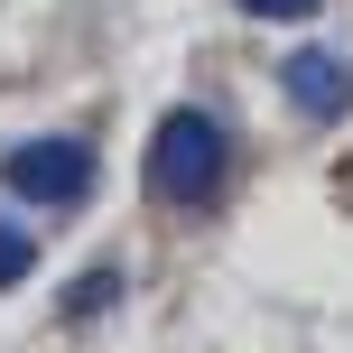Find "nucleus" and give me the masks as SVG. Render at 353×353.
<instances>
[{"label":"nucleus","mask_w":353,"mask_h":353,"mask_svg":"<svg viewBox=\"0 0 353 353\" xmlns=\"http://www.w3.org/2000/svg\"><path fill=\"white\" fill-rule=\"evenodd\" d=\"M112 288H121V270H84V288H74V316H93Z\"/></svg>","instance_id":"nucleus-5"},{"label":"nucleus","mask_w":353,"mask_h":353,"mask_svg":"<svg viewBox=\"0 0 353 353\" xmlns=\"http://www.w3.org/2000/svg\"><path fill=\"white\" fill-rule=\"evenodd\" d=\"M223 168H232V140H223L214 112L176 103L168 121L149 130V195H159V205H214Z\"/></svg>","instance_id":"nucleus-1"},{"label":"nucleus","mask_w":353,"mask_h":353,"mask_svg":"<svg viewBox=\"0 0 353 353\" xmlns=\"http://www.w3.org/2000/svg\"><path fill=\"white\" fill-rule=\"evenodd\" d=\"M279 84H288V103H298L307 121H344V112H353V65L335 47H298L279 65Z\"/></svg>","instance_id":"nucleus-3"},{"label":"nucleus","mask_w":353,"mask_h":353,"mask_svg":"<svg viewBox=\"0 0 353 353\" xmlns=\"http://www.w3.org/2000/svg\"><path fill=\"white\" fill-rule=\"evenodd\" d=\"M28 261H37V242H28L19 223H0V288H19V279H28Z\"/></svg>","instance_id":"nucleus-4"},{"label":"nucleus","mask_w":353,"mask_h":353,"mask_svg":"<svg viewBox=\"0 0 353 353\" xmlns=\"http://www.w3.org/2000/svg\"><path fill=\"white\" fill-rule=\"evenodd\" d=\"M251 19H316V0H242Z\"/></svg>","instance_id":"nucleus-6"},{"label":"nucleus","mask_w":353,"mask_h":353,"mask_svg":"<svg viewBox=\"0 0 353 353\" xmlns=\"http://www.w3.org/2000/svg\"><path fill=\"white\" fill-rule=\"evenodd\" d=\"M0 186L19 205H84L93 195V149L84 140H19L0 159Z\"/></svg>","instance_id":"nucleus-2"}]
</instances>
